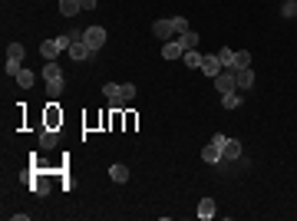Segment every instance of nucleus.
Returning a JSON list of instances; mask_svg holds the SVG:
<instances>
[{
  "mask_svg": "<svg viewBox=\"0 0 297 221\" xmlns=\"http://www.w3.org/2000/svg\"><path fill=\"white\" fill-rule=\"evenodd\" d=\"M70 43H73V40H70V33H63V37H56V47H60L63 53H66V50H70Z\"/></svg>",
  "mask_w": 297,
  "mask_h": 221,
  "instance_id": "nucleus-30",
  "label": "nucleus"
},
{
  "mask_svg": "<svg viewBox=\"0 0 297 221\" xmlns=\"http://www.w3.org/2000/svg\"><path fill=\"white\" fill-rule=\"evenodd\" d=\"M63 89H66V83H63V79H56V83H47V96H50V99H60Z\"/></svg>",
  "mask_w": 297,
  "mask_h": 221,
  "instance_id": "nucleus-24",
  "label": "nucleus"
},
{
  "mask_svg": "<svg viewBox=\"0 0 297 221\" xmlns=\"http://www.w3.org/2000/svg\"><path fill=\"white\" fill-rule=\"evenodd\" d=\"M33 191H37V195H50V182H47V178H40V182L33 185Z\"/></svg>",
  "mask_w": 297,
  "mask_h": 221,
  "instance_id": "nucleus-28",
  "label": "nucleus"
},
{
  "mask_svg": "<svg viewBox=\"0 0 297 221\" xmlns=\"http://www.w3.org/2000/svg\"><path fill=\"white\" fill-rule=\"evenodd\" d=\"M56 142H60V135H56V132H53V129H47V132L40 135V145H43V149H53V145H56Z\"/></svg>",
  "mask_w": 297,
  "mask_h": 221,
  "instance_id": "nucleus-21",
  "label": "nucleus"
},
{
  "mask_svg": "<svg viewBox=\"0 0 297 221\" xmlns=\"http://www.w3.org/2000/svg\"><path fill=\"white\" fill-rule=\"evenodd\" d=\"M66 53H70L73 60H76V63H83V60H93V50H89L86 43H83V40H76V43H70V50H66Z\"/></svg>",
  "mask_w": 297,
  "mask_h": 221,
  "instance_id": "nucleus-7",
  "label": "nucleus"
},
{
  "mask_svg": "<svg viewBox=\"0 0 297 221\" xmlns=\"http://www.w3.org/2000/svg\"><path fill=\"white\" fill-rule=\"evenodd\" d=\"M221 70H225V66H221L218 53H208V56H205V60H202V73H205V76H208V79H215V76H218Z\"/></svg>",
  "mask_w": 297,
  "mask_h": 221,
  "instance_id": "nucleus-6",
  "label": "nucleus"
},
{
  "mask_svg": "<svg viewBox=\"0 0 297 221\" xmlns=\"http://www.w3.org/2000/svg\"><path fill=\"white\" fill-rule=\"evenodd\" d=\"M17 83H20V89H30L33 86V70H20L17 73Z\"/></svg>",
  "mask_w": 297,
  "mask_h": 221,
  "instance_id": "nucleus-23",
  "label": "nucleus"
},
{
  "mask_svg": "<svg viewBox=\"0 0 297 221\" xmlns=\"http://www.w3.org/2000/svg\"><path fill=\"white\" fill-rule=\"evenodd\" d=\"M152 33H156L162 43H169V40L179 37V33H175V27H172V20H156V24H152Z\"/></svg>",
  "mask_w": 297,
  "mask_h": 221,
  "instance_id": "nucleus-5",
  "label": "nucleus"
},
{
  "mask_svg": "<svg viewBox=\"0 0 297 221\" xmlns=\"http://www.w3.org/2000/svg\"><path fill=\"white\" fill-rule=\"evenodd\" d=\"M102 96L112 103V109H122V106H125V99H122V83H106V86H102Z\"/></svg>",
  "mask_w": 297,
  "mask_h": 221,
  "instance_id": "nucleus-4",
  "label": "nucleus"
},
{
  "mask_svg": "<svg viewBox=\"0 0 297 221\" xmlns=\"http://www.w3.org/2000/svg\"><path fill=\"white\" fill-rule=\"evenodd\" d=\"M83 43H86L89 50H102V43H106V27H99V24H93V27H86L83 30Z\"/></svg>",
  "mask_w": 297,
  "mask_h": 221,
  "instance_id": "nucleus-2",
  "label": "nucleus"
},
{
  "mask_svg": "<svg viewBox=\"0 0 297 221\" xmlns=\"http://www.w3.org/2000/svg\"><path fill=\"white\" fill-rule=\"evenodd\" d=\"M109 178H112V182H119V185L129 182V168H125V165H109Z\"/></svg>",
  "mask_w": 297,
  "mask_h": 221,
  "instance_id": "nucleus-19",
  "label": "nucleus"
},
{
  "mask_svg": "<svg viewBox=\"0 0 297 221\" xmlns=\"http://www.w3.org/2000/svg\"><path fill=\"white\" fill-rule=\"evenodd\" d=\"M79 10H83V4H79V0H60V14H63V17H76Z\"/></svg>",
  "mask_w": 297,
  "mask_h": 221,
  "instance_id": "nucleus-16",
  "label": "nucleus"
},
{
  "mask_svg": "<svg viewBox=\"0 0 297 221\" xmlns=\"http://www.w3.org/2000/svg\"><path fill=\"white\" fill-rule=\"evenodd\" d=\"M20 70H24V66H20V63H10V60H7V63H4V73H7V76H17V73H20Z\"/></svg>",
  "mask_w": 297,
  "mask_h": 221,
  "instance_id": "nucleus-29",
  "label": "nucleus"
},
{
  "mask_svg": "<svg viewBox=\"0 0 297 221\" xmlns=\"http://www.w3.org/2000/svg\"><path fill=\"white\" fill-rule=\"evenodd\" d=\"M40 53H43V60H56L63 50L56 47V40H43V43H40Z\"/></svg>",
  "mask_w": 297,
  "mask_h": 221,
  "instance_id": "nucleus-14",
  "label": "nucleus"
},
{
  "mask_svg": "<svg viewBox=\"0 0 297 221\" xmlns=\"http://www.w3.org/2000/svg\"><path fill=\"white\" fill-rule=\"evenodd\" d=\"M79 4H83V10H93L96 4H99V0H79Z\"/></svg>",
  "mask_w": 297,
  "mask_h": 221,
  "instance_id": "nucleus-31",
  "label": "nucleus"
},
{
  "mask_svg": "<svg viewBox=\"0 0 297 221\" xmlns=\"http://www.w3.org/2000/svg\"><path fill=\"white\" fill-rule=\"evenodd\" d=\"M221 106H225V109H238V106H241V96H238V89H235V93H225V96H221Z\"/></svg>",
  "mask_w": 297,
  "mask_h": 221,
  "instance_id": "nucleus-20",
  "label": "nucleus"
},
{
  "mask_svg": "<svg viewBox=\"0 0 297 221\" xmlns=\"http://www.w3.org/2000/svg\"><path fill=\"white\" fill-rule=\"evenodd\" d=\"M281 17H287V20H290V17H297V0H284V4H281Z\"/></svg>",
  "mask_w": 297,
  "mask_h": 221,
  "instance_id": "nucleus-25",
  "label": "nucleus"
},
{
  "mask_svg": "<svg viewBox=\"0 0 297 221\" xmlns=\"http://www.w3.org/2000/svg\"><path fill=\"white\" fill-rule=\"evenodd\" d=\"M218 60H221V66L228 70V66L235 63V50H231V47H221V50H218Z\"/></svg>",
  "mask_w": 297,
  "mask_h": 221,
  "instance_id": "nucleus-22",
  "label": "nucleus"
},
{
  "mask_svg": "<svg viewBox=\"0 0 297 221\" xmlns=\"http://www.w3.org/2000/svg\"><path fill=\"white\" fill-rule=\"evenodd\" d=\"M175 40H179V43H182L185 50H195V47H198V33H195V30H185V33H179Z\"/></svg>",
  "mask_w": 297,
  "mask_h": 221,
  "instance_id": "nucleus-17",
  "label": "nucleus"
},
{
  "mask_svg": "<svg viewBox=\"0 0 297 221\" xmlns=\"http://www.w3.org/2000/svg\"><path fill=\"white\" fill-rule=\"evenodd\" d=\"M43 79H47V83L63 79V70H60V63H56V60H47V66H43Z\"/></svg>",
  "mask_w": 297,
  "mask_h": 221,
  "instance_id": "nucleus-11",
  "label": "nucleus"
},
{
  "mask_svg": "<svg viewBox=\"0 0 297 221\" xmlns=\"http://www.w3.org/2000/svg\"><path fill=\"white\" fill-rule=\"evenodd\" d=\"M132 96H135V83H122V99H125V103H129Z\"/></svg>",
  "mask_w": 297,
  "mask_h": 221,
  "instance_id": "nucleus-27",
  "label": "nucleus"
},
{
  "mask_svg": "<svg viewBox=\"0 0 297 221\" xmlns=\"http://www.w3.org/2000/svg\"><path fill=\"white\" fill-rule=\"evenodd\" d=\"M24 56H27L24 43H10V47H7V60H10V63H20V66H24Z\"/></svg>",
  "mask_w": 297,
  "mask_h": 221,
  "instance_id": "nucleus-13",
  "label": "nucleus"
},
{
  "mask_svg": "<svg viewBox=\"0 0 297 221\" xmlns=\"http://www.w3.org/2000/svg\"><path fill=\"white\" fill-rule=\"evenodd\" d=\"M235 76H238V89H251L254 86V70H235Z\"/></svg>",
  "mask_w": 297,
  "mask_h": 221,
  "instance_id": "nucleus-12",
  "label": "nucleus"
},
{
  "mask_svg": "<svg viewBox=\"0 0 297 221\" xmlns=\"http://www.w3.org/2000/svg\"><path fill=\"white\" fill-rule=\"evenodd\" d=\"M251 66V53L248 50H235V63L228 66V70H248Z\"/></svg>",
  "mask_w": 297,
  "mask_h": 221,
  "instance_id": "nucleus-15",
  "label": "nucleus"
},
{
  "mask_svg": "<svg viewBox=\"0 0 297 221\" xmlns=\"http://www.w3.org/2000/svg\"><path fill=\"white\" fill-rule=\"evenodd\" d=\"M182 60H185L188 70H202V60H205V56L195 53V50H185V56H182Z\"/></svg>",
  "mask_w": 297,
  "mask_h": 221,
  "instance_id": "nucleus-18",
  "label": "nucleus"
},
{
  "mask_svg": "<svg viewBox=\"0 0 297 221\" xmlns=\"http://www.w3.org/2000/svg\"><path fill=\"white\" fill-rule=\"evenodd\" d=\"M215 89H218V96L235 93V89H238V76H235V70H221L218 76H215Z\"/></svg>",
  "mask_w": 297,
  "mask_h": 221,
  "instance_id": "nucleus-3",
  "label": "nucleus"
},
{
  "mask_svg": "<svg viewBox=\"0 0 297 221\" xmlns=\"http://www.w3.org/2000/svg\"><path fill=\"white\" fill-rule=\"evenodd\" d=\"M235 158H241V142H238V139H228L225 149H221V162H235Z\"/></svg>",
  "mask_w": 297,
  "mask_h": 221,
  "instance_id": "nucleus-8",
  "label": "nucleus"
},
{
  "mask_svg": "<svg viewBox=\"0 0 297 221\" xmlns=\"http://www.w3.org/2000/svg\"><path fill=\"white\" fill-rule=\"evenodd\" d=\"M162 56L165 60H182V56H185V47H182L179 40H169V43L162 47Z\"/></svg>",
  "mask_w": 297,
  "mask_h": 221,
  "instance_id": "nucleus-10",
  "label": "nucleus"
},
{
  "mask_svg": "<svg viewBox=\"0 0 297 221\" xmlns=\"http://www.w3.org/2000/svg\"><path fill=\"white\" fill-rule=\"evenodd\" d=\"M215 214H218V205H215V198H202V201H198V218L211 221Z\"/></svg>",
  "mask_w": 297,
  "mask_h": 221,
  "instance_id": "nucleus-9",
  "label": "nucleus"
},
{
  "mask_svg": "<svg viewBox=\"0 0 297 221\" xmlns=\"http://www.w3.org/2000/svg\"><path fill=\"white\" fill-rule=\"evenodd\" d=\"M225 142H228V135H221V132L211 135V142L202 149V158L208 162V165H218V162H221V149H225Z\"/></svg>",
  "mask_w": 297,
  "mask_h": 221,
  "instance_id": "nucleus-1",
  "label": "nucleus"
},
{
  "mask_svg": "<svg viewBox=\"0 0 297 221\" xmlns=\"http://www.w3.org/2000/svg\"><path fill=\"white\" fill-rule=\"evenodd\" d=\"M172 27H175V33H185V30H192L185 17H172Z\"/></svg>",
  "mask_w": 297,
  "mask_h": 221,
  "instance_id": "nucleus-26",
  "label": "nucleus"
}]
</instances>
